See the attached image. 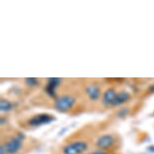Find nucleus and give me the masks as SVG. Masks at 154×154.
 I'll return each instance as SVG.
<instances>
[{"label": "nucleus", "mask_w": 154, "mask_h": 154, "mask_svg": "<svg viewBox=\"0 0 154 154\" xmlns=\"http://www.w3.org/2000/svg\"><path fill=\"white\" fill-rule=\"evenodd\" d=\"M24 139V136L22 133H18L15 137L7 142L4 145L8 151V154H15L22 148L23 145V140Z\"/></svg>", "instance_id": "obj_1"}, {"label": "nucleus", "mask_w": 154, "mask_h": 154, "mask_svg": "<svg viewBox=\"0 0 154 154\" xmlns=\"http://www.w3.org/2000/svg\"><path fill=\"white\" fill-rule=\"evenodd\" d=\"M75 103V99L70 95H64L57 99L55 107L60 111H67L73 107Z\"/></svg>", "instance_id": "obj_2"}, {"label": "nucleus", "mask_w": 154, "mask_h": 154, "mask_svg": "<svg viewBox=\"0 0 154 154\" xmlns=\"http://www.w3.org/2000/svg\"><path fill=\"white\" fill-rule=\"evenodd\" d=\"M87 144L84 141H76L68 144L64 148L65 154H81L87 149Z\"/></svg>", "instance_id": "obj_3"}, {"label": "nucleus", "mask_w": 154, "mask_h": 154, "mask_svg": "<svg viewBox=\"0 0 154 154\" xmlns=\"http://www.w3.org/2000/svg\"><path fill=\"white\" fill-rule=\"evenodd\" d=\"M55 120V118L48 115V114H40L37 115L35 116L32 117V119H29V124L31 126L33 127H38L41 126V125H45V124H48L52 123L53 121Z\"/></svg>", "instance_id": "obj_4"}, {"label": "nucleus", "mask_w": 154, "mask_h": 154, "mask_svg": "<svg viewBox=\"0 0 154 154\" xmlns=\"http://www.w3.org/2000/svg\"><path fill=\"white\" fill-rule=\"evenodd\" d=\"M114 144V138L112 136L105 134L99 138L97 141V145L102 149H108Z\"/></svg>", "instance_id": "obj_5"}, {"label": "nucleus", "mask_w": 154, "mask_h": 154, "mask_svg": "<svg viewBox=\"0 0 154 154\" xmlns=\"http://www.w3.org/2000/svg\"><path fill=\"white\" fill-rule=\"evenodd\" d=\"M130 98V94L129 93L126 92V91H123L121 93L118 94L116 96V98L114 99L113 103H112V106H119V105H121V104L124 103H126L128 100Z\"/></svg>", "instance_id": "obj_6"}, {"label": "nucleus", "mask_w": 154, "mask_h": 154, "mask_svg": "<svg viewBox=\"0 0 154 154\" xmlns=\"http://www.w3.org/2000/svg\"><path fill=\"white\" fill-rule=\"evenodd\" d=\"M86 93L90 97V99L93 101H95L99 99L100 96V91L99 89L95 86H89L88 87H86Z\"/></svg>", "instance_id": "obj_7"}, {"label": "nucleus", "mask_w": 154, "mask_h": 154, "mask_svg": "<svg viewBox=\"0 0 154 154\" xmlns=\"http://www.w3.org/2000/svg\"><path fill=\"white\" fill-rule=\"evenodd\" d=\"M116 96V94L115 92L113 89H109L107 91L104 93L103 94V103L105 105H111L113 103L114 99Z\"/></svg>", "instance_id": "obj_8"}, {"label": "nucleus", "mask_w": 154, "mask_h": 154, "mask_svg": "<svg viewBox=\"0 0 154 154\" xmlns=\"http://www.w3.org/2000/svg\"><path fill=\"white\" fill-rule=\"evenodd\" d=\"M12 109V104L10 102L6 100V99H2L0 102V110L4 112H8L11 111Z\"/></svg>", "instance_id": "obj_9"}, {"label": "nucleus", "mask_w": 154, "mask_h": 154, "mask_svg": "<svg viewBox=\"0 0 154 154\" xmlns=\"http://www.w3.org/2000/svg\"><path fill=\"white\" fill-rule=\"evenodd\" d=\"M60 82H61L60 79H57V78H51V79H48V85H50L51 86H53L54 88H56L57 86H58Z\"/></svg>", "instance_id": "obj_10"}, {"label": "nucleus", "mask_w": 154, "mask_h": 154, "mask_svg": "<svg viewBox=\"0 0 154 154\" xmlns=\"http://www.w3.org/2000/svg\"><path fill=\"white\" fill-rule=\"evenodd\" d=\"M46 92L48 93V95H50L51 97H53L54 98L56 95V93H55V88L53 87V86H51L50 85H48L46 86Z\"/></svg>", "instance_id": "obj_11"}, {"label": "nucleus", "mask_w": 154, "mask_h": 154, "mask_svg": "<svg viewBox=\"0 0 154 154\" xmlns=\"http://www.w3.org/2000/svg\"><path fill=\"white\" fill-rule=\"evenodd\" d=\"M26 84L29 86H35V85H37L38 84V81L34 78H28V79H25Z\"/></svg>", "instance_id": "obj_12"}, {"label": "nucleus", "mask_w": 154, "mask_h": 154, "mask_svg": "<svg viewBox=\"0 0 154 154\" xmlns=\"http://www.w3.org/2000/svg\"><path fill=\"white\" fill-rule=\"evenodd\" d=\"M128 109L127 107H124V108H121L118 112V116L119 117H124L126 115H128Z\"/></svg>", "instance_id": "obj_13"}, {"label": "nucleus", "mask_w": 154, "mask_h": 154, "mask_svg": "<svg viewBox=\"0 0 154 154\" xmlns=\"http://www.w3.org/2000/svg\"><path fill=\"white\" fill-rule=\"evenodd\" d=\"M0 154H8V151H7L4 144L1 145V147H0Z\"/></svg>", "instance_id": "obj_14"}, {"label": "nucleus", "mask_w": 154, "mask_h": 154, "mask_svg": "<svg viewBox=\"0 0 154 154\" xmlns=\"http://www.w3.org/2000/svg\"><path fill=\"white\" fill-rule=\"evenodd\" d=\"M91 154H106V153L103 151H95V152H91Z\"/></svg>", "instance_id": "obj_15"}]
</instances>
